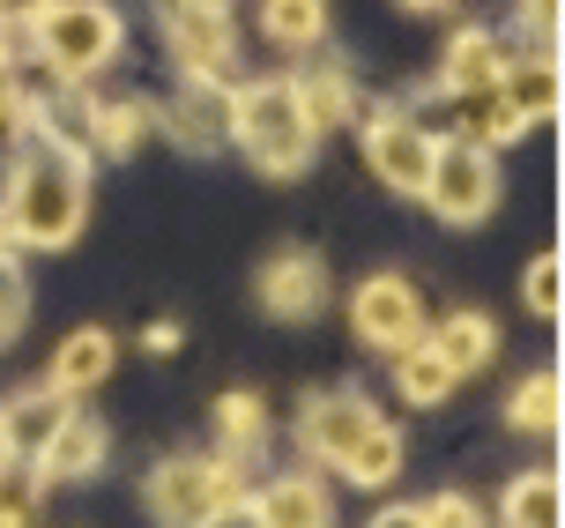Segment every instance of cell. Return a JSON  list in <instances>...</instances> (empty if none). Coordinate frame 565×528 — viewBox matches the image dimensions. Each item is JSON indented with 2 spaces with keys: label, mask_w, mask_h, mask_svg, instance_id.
I'll list each match as a JSON object with an SVG mask.
<instances>
[{
  "label": "cell",
  "mask_w": 565,
  "mask_h": 528,
  "mask_svg": "<svg viewBox=\"0 0 565 528\" xmlns=\"http://www.w3.org/2000/svg\"><path fill=\"white\" fill-rule=\"evenodd\" d=\"M521 298H529V313H543V320H558V298H565V268H558V253H543V261H529V283H521Z\"/></svg>",
  "instance_id": "27"
},
{
  "label": "cell",
  "mask_w": 565,
  "mask_h": 528,
  "mask_svg": "<svg viewBox=\"0 0 565 528\" xmlns=\"http://www.w3.org/2000/svg\"><path fill=\"white\" fill-rule=\"evenodd\" d=\"M149 514L157 521H246L254 499L231 492V462H164L149 476Z\"/></svg>",
  "instance_id": "4"
},
{
  "label": "cell",
  "mask_w": 565,
  "mask_h": 528,
  "mask_svg": "<svg viewBox=\"0 0 565 528\" xmlns=\"http://www.w3.org/2000/svg\"><path fill=\"white\" fill-rule=\"evenodd\" d=\"M320 253H306V246H290V253H276L268 261V276H260V306L276 313V320H312L320 313Z\"/></svg>",
  "instance_id": "9"
},
{
  "label": "cell",
  "mask_w": 565,
  "mask_h": 528,
  "mask_svg": "<svg viewBox=\"0 0 565 528\" xmlns=\"http://www.w3.org/2000/svg\"><path fill=\"white\" fill-rule=\"evenodd\" d=\"M164 119H171V135H179V141H201V149H209V141L231 135V97L216 83H201V75H194V83L164 105Z\"/></svg>",
  "instance_id": "12"
},
{
  "label": "cell",
  "mask_w": 565,
  "mask_h": 528,
  "mask_svg": "<svg viewBox=\"0 0 565 528\" xmlns=\"http://www.w3.org/2000/svg\"><path fill=\"white\" fill-rule=\"evenodd\" d=\"M38 53L53 75H97L119 53V15L105 0H45L38 8Z\"/></svg>",
  "instance_id": "3"
},
{
  "label": "cell",
  "mask_w": 565,
  "mask_h": 528,
  "mask_svg": "<svg viewBox=\"0 0 565 528\" xmlns=\"http://www.w3.org/2000/svg\"><path fill=\"white\" fill-rule=\"evenodd\" d=\"M179 8H231V0H179Z\"/></svg>",
  "instance_id": "36"
},
{
  "label": "cell",
  "mask_w": 565,
  "mask_h": 528,
  "mask_svg": "<svg viewBox=\"0 0 565 528\" xmlns=\"http://www.w3.org/2000/svg\"><path fill=\"white\" fill-rule=\"evenodd\" d=\"M335 469L350 476V484H365V492H380V484H387V476L402 469V440L387 432V424H372V432H365L358 446H350V454H342Z\"/></svg>",
  "instance_id": "22"
},
{
  "label": "cell",
  "mask_w": 565,
  "mask_h": 528,
  "mask_svg": "<svg viewBox=\"0 0 565 528\" xmlns=\"http://www.w3.org/2000/svg\"><path fill=\"white\" fill-rule=\"evenodd\" d=\"M38 514V484L30 476H15V462L0 469V521H30Z\"/></svg>",
  "instance_id": "30"
},
{
  "label": "cell",
  "mask_w": 565,
  "mask_h": 528,
  "mask_svg": "<svg viewBox=\"0 0 565 528\" xmlns=\"http://www.w3.org/2000/svg\"><path fill=\"white\" fill-rule=\"evenodd\" d=\"M454 127H461V141H477V149H507L529 119L507 105L499 83H483V89H454Z\"/></svg>",
  "instance_id": "11"
},
{
  "label": "cell",
  "mask_w": 565,
  "mask_h": 528,
  "mask_svg": "<svg viewBox=\"0 0 565 528\" xmlns=\"http://www.w3.org/2000/svg\"><path fill=\"white\" fill-rule=\"evenodd\" d=\"M290 97H298V112H306L312 135H328V127H342V119H350V83H342L335 67H320V75H298V83H290Z\"/></svg>",
  "instance_id": "21"
},
{
  "label": "cell",
  "mask_w": 565,
  "mask_h": 528,
  "mask_svg": "<svg viewBox=\"0 0 565 528\" xmlns=\"http://www.w3.org/2000/svg\"><path fill=\"white\" fill-rule=\"evenodd\" d=\"M171 53H179L186 75L224 83V75H231V23H224V8H179V0H171Z\"/></svg>",
  "instance_id": "8"
},
{
  "label": "cell",
  "mask_w": 565,
  "mask_h": 528,
  "mask_svg": "<svg viewBox=\"0 0 565 528\" xmlns=\"http://www.w3.org/2000/svg\"><path fill=\"white\" fill-rule=\"evenodd\" d=\"M513 432H558V372H529L513 388Z\"/></svg>",
  "instance_id": "25"
},
{
  "label": "cell",
  "mask_w": 565,
  "mask_h": 528,
  "mask_svg": "<svg viewBox=\"0 0 565 528\" xmlns=\"http://www.w3.org/2000/svg\"><path fill=\"white\" fill-rule=\"evenodd\" d=\"M409 8H447V0H409Z\"/></svg>",
  "instance_id": "37"
},
{
  "label": "cell",
  "mask_w": 565,
  "mask_h": 528,
  "mask_svg": "<svg viewBox=\"0 0 565 528\" xmlns=\"http://www.w3.org/2000/svg\"><path fill=\"white\" fill-rule=\"evenodd\" d=\"M551 23H558V0H521V30H529V38H551Z\"/></svg>",
  "instance_id": "31"
},
{
  "label": "cell",
  "mask_w": 565,
  "mask_h": 528,
  "mask_svg": "<svg viewBox=\"0 0 565 528\" xmlns=\"http://www.w3.org/2000/svg\"><path fill=\"white\" fill-rule=\"evenodd\" d=\"M67 418V394L45 388V394H15L8 410H0V432H8V446L15 454H38V446L53 440V424Z\"/></svg>",
  "instance_id": "17"
},
{
  "label": "cell",
  "mask_w": 565,
  "mask_h": 528,
  "mask_svg": "<svg viewBox=\"0 0 565 528\" xmlns=\"http://www.w3.org/2000/svg\"><path fill=\"white\" fill-rule=\"evenodd\" d=\"M23 313H30V291H23V276L8 268V253H0V342L23 335Z\"/></svg>",
  "instance_id": "29"
},
{
  "label": "cell",
  "mask_w": 565,
  "mask_h": 528,
  "mask_svg": "<svg viewBox=\"0 0 565 528\" xmlns=\"http://www.w3.org/2000/svg\"><path fill=\"white\" fill-rule=\"evenodd\" d=\"M350 328H358V342H372V350H402V342L424 335V306L402 276H372V283H358V298H350Z\"/></svg>",
  "instance_id": "6"
},
{
  "label": "cell",
  "mask_w": 565,
  "mask_h": 528,
  "mask_svg": "<svg viewBox=\"0 0 565 528\" xmlns=\"http://www.w3.org/2000/svg\"><path fill=\"white\" fill-rule=\"evenodd\" d=\"M431 350H439L454 372H477V365L499 350V328H491L483 313H447V320H439V335H431Z\"/></svg>",
  "instance_id": "19"
},
{
  "label": "cell",
  "mask_w": 565,
  "mask_h": 528,
  "mask_svg": "<svg viewBox=\"0 0 565 528\" xmlns=\"http://www.w3.org/2000/svg\"><path fill=\"white\" fill-rule=\"evenodd\" d=\"M372 424H380V418H372L358 394H320V402L306 410V424H298V432H306V446L320 454V462H342V454L365 440Z\"/></svg>",
  "instance_id": "10"
},
{
  "label": "cell",
  "mask_w": 565,
  "mask_h": 528,
  "mask_svg": "<svg viewBox=\"0 0 565 528\" xmlns=\"http://www.w3.org/2000/svg\"><path fill=\"white\" fill-rule=\"evenodd\" d=\"M0 253H8V231H0Z\"/></svg>",
  "instance_id": "38"
},
{
  "label": "cell",
  "mask_w": 565,
  "mask_h": 528,
  "mask_svg": "<svg viewBox=\"0 0 565 528\" xmlns=\"http://www.w3.org/2000/svg\"><path fill=\"white\" fill-rule=\"evenodd\" d=\"M499 89H507V105L521 112V119H551V112H558V67H551L543 53L499 67Z\"/></svg>",
  "instance_id": "18"
},
{
  "label": "cell",
  "mask_w": 565,
  "mask_h": 528,
  "mask_svg": "<svg viewBox=\"0 0 565 528\" xmlns=\"http://www.w3.org/2000/svg\"><path fill=\"white\" fill-rule=\"evenodd\" d=\"M565 514V499H558V476L551 469H536V476H521L507 492V521H521V528H551Z\"/></svg>",
  "instance_id": "24"
},
{
  "label": "cell",
  "mask_w": 565,
  "mask_h": 528,
  "mask_svg": "<svg viewBox=\"0 0 565 528\" xmlns=\"http://www.w3.org/2000/svg\"><path fill=\"white\" fill-rule=\"evenodd\" d=\"M97 454H105V432L67 410V418L53 424V440L38 446V469L53 476V484H67V476H89V469H97Z\"/></svg>",
  "instance_id": "13"
},
{
  "label": "cell",
  "mask_w": 565,
  "mask_h": 528,
  "mask_svg": "<svg viewBox=\"0 0 565 528\" xmlns=\"http://www.w3.org/2000/svg\"><path fill=\"white\" fill-rule=\"evenodd\" d=\"M395 358H402V365H395V380H402V402H417V410H439V402L454 394V380H461V372H454V365L439 358V350H431L424 335H417V342H402Z\"/></svg>",
  "instance_id": "15"
},
{
  "label": "cell",
  "mask_w": 565,
  "mask_h": 528,
  "mask_svg": "<svg viewBox=\"0 0 565 528\" xmlns=\"http://www.w3.org/2000/svg\"><path fill=\"white\" fill-rule=\"evenodd\" d=\"M365 157H372V171H380L395 194H424V171H431V157H439V141L424 135L417 119L387 112V119L365 127Z\"/></svg>",
  "instance_id": "7"
},
{
  "label": "cell",
  "mask_w": 565,
  "mask_h": 528,
  "mask_svg": "<svg viewBox=\"0 0 565 528\" xmlns=\"http://www.w3.org/2000/svg\"><path fill=\"white\" fill-rule=\"evenodd\" d=\"M499 67H507L499 45H491L483 30H461V38L447 45V60H439V83L447 89H483V83H499Z\"/></svg>",
  "instance_id": "20"
},
{
  "label": "cell",
  "mask_w": 565,
  "mask_h": 528,
  "mask_svg": "<svg viewBox=\"0 0 565 528\" xmlns=\"http://www.w3.org/2000/svg\"><path fill=\"white\" fill-rule=\"evenodd\" d=\"M424 201L439 209V223H483L491 209H499V171H491V149H477V141L439 149V157H431V171H424Z\"/></svg>",
  "instance_id": "5"
},
{
  "label": "cell",
  "mask_w": 565,
  "mask_h": 528,
  "mask_svg": "<svg viewBox=\"0 0 565 528\" xmlns=\"http://www.w3.org/2000/svg\"><path fill=\"white\" fill-rule=\"evenodd\" d=\"M387 521H402V528H417V521H477V506L454 499V492H431V499H417V506H395Z\"/></svg>",
  "instance_id": "28"
},
{
  "label": "cell",
  "mask_w": 565,
  "mask_h": 528,
  "mask_svg": "<svg viewBox=\"0 0 565 528\" xmlns=\"http://www.w3.org/2000/svg\"><path fill=\"white\" fill-rule=\"evenodd\" d=\"M224 462H238V454H254L260 440H268V410H260L254 394H224Z\"/></svg>",
  "instance_id": "26"
},
{
  "label": "cell",
  "mask_w": 565,
  "mask_h": 528,
  "mask_svg": "<svg viewBox=\"0 0 565 528\" xmlns=\"http://www.w3.org/2000/svg\"><path fill=\"white\" fill-rule=\"evenodd\" d=\"M23 119V97H15V83H8V67H0V135Z\"/></svg>",
  "instance_id": "32"
},
{
  "label": "cell",
  "mask_w": 565,
  "mask_h": 528,
  "mask_svg": "<svg viewBox=\"0 0 565 528\" xmlns=\"http://www.w3.org/2000/svg\"><path fill=\"white\" fill-rule=\"evenodd\" d=\"M45 0H0V23H38Z\"/></svg>",
  "instance_id": "33"
},
{
  "label": "cell",
  "mask_w": 565,
  "mask_h": 528,
  "mask_svg": "<svg viewBox=\"0 0 565 528\" xmlns=\"http://www.w3.org/2000/svg\"><path fill=\"white\" fill-rule=\"evenodd\" d=\"M254 521H276V528H312V521H335V506L328 492L312 484V476H282L254 499Z\"/></svg>",
  "instance_id": "16"
},
{
  "label": "cell",
  "mask_w": 565,
  "mask_h": 528,
  "mask_svg": "<svg viewBox=\"0 0 565 528\" xmlns=\"http://www.w3.org/2000/svg\"><path fill=\"white\" fill-rule=\"evenodd\" d=\"M231 135L246 141V157L260 171H276V179L306 171V157H312V127H306V112H298V97H290V83L238 89L231 97Z\"/></svg>",
  "instance_id": "2"
},
{
  "label": "cell",
  "mask_w": 565,
  "mask_h": 528,
  "mask_svg": "<svg viewBox=\"0 0 565 528\" xmlns=\"http://www.w3.org/2000/svg\"><path fill=\"white\" fill-rule=\"evenodd\" d=\"M105 372H113V335H105V328H83V335H67V342H60L53 388L67 394V402H75V394H89Z\"/></svg>",
  "instance_id": "14"
},
{
  "label": "cell",
  "mask_w": 565,
  "mask_h": 528,
  "mask_svg": "<svg viewBox=\"0 0 565 528\" xmlns=\"http://www.w3.org/2000/svg\"><path fill=\"white\" fill-rule=\"evenodd\" d=\"M260 30H268L276 45H320L328 0H268V8H260Z\"/></svg>",
  "instance_id": "23"
},
{
  "label": "cell",
  "mask_w": 565,
  "mask_h": 528,
  "mask_svg": "<svg viewBox=\"0 0 565 528\" xmlns=\"http://www.w3.org/2000/svg\"><path fill=\"white\" fill-rule=\"evenodd\" d=\"M149 350H157V358H171V350H179V328H171V320H157V328H149Z\"/></svg>",
  "instance_id": "34"
},
{
  "label": "cell",
  "mask_w": 565,
  "mask_h": 528,
  "mask_svg": "<svg viewBox=\"0 0 565 528\" xmlns=\"http://www.w3.org/2000/svg\"><path fill=\"white\" fill-rule=\"evenodd\" d=\"M83 217H89V187H83V171H75V157H38V165H23L8 179V201H0V231L38 246V253L67 246L83 231Z\"/></svg>",
  "instance_id": "1"
},
{
  "label": "cell",
  "mask_w": 565,
  "mask_h": 528,
  "mask_svg": "<svg viewBox=\"0 0 565 528\" xmlns=\"http://www.w3.org/2000/svg\"><path fill=\"white\" fill-rule=\"evenodd\" d=\"M8 462H15V446H8V432H0V469H8Z\"/></svg>",
  "instance_id": "35"
}]
</instances>
